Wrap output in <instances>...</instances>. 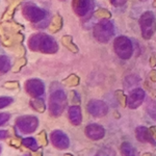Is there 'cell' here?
<instances>
[{
	"label": "cell",
	"instance_id": "8fae6325",
	"mask_svg": "<svg viewBox=\"0 0 156 156\" xmlns=\"http://www.w3.org/2000/svg\"><path fill=\"white\" fill-rule=\"evenodd\" d=\"M50 138H51V142L55 147L58 148L60 150L67 149L69 147V137L67 136L62 131H59V130H55L51 133L50 135Z\"/></svg>",
	"mask_w": 156,
	"mask_h": 156
},
{
	"label": "cell",
	"instance_id": "30bf717a",
	"mask_svg": "<svg viewBox=\"0 0 156 156\" xmlns=\"http://www.w3.org/2000/svg\"><path fill=\"white\" fill-rule=\"evenodd\" d=\"M145 99V92L142 89H134L127 97V105L129 108L134 109L143 103Z\"/></svg>",
	"mask_w": 156,
	"mask_h": 156
},
{
	"label": "cell",
	"instance_id": "9a60e30c",
	"mask_svg": "<svg viewBox=\"0 0 156 156\" xmlns=\"http://www.w3.org/2000/svg\"><path fill=\"white\" fill-rule=\"evenodd\" d=\"M69 119L73 125H79L81 123V110L77 105L71 106L69 108Z\"/></svg>",
	"mask_w": 156,
	"mask_h": 156
},
{
	"label": "cell",
	"instance_id": "ffe728a7",
	"mask_svg": "<svg viewBox=\"0 0 156 156\" xmlns=\"http://www.w3.org/2000/svg\"><path fill=\"white\" fill-rule=\"evenodd\" d=\"M127 1L128 0H110L112 4L115 6H122V5H124Z\"/></svg>",
	"mask_w": 156,
	"mask_h": 156
},
{
	"label": "cell",
	"instance_id": "ac0fdd59",
	"mask_svg": "<svg viewBox=\"0 0 156 156\" xmlns=\"http://www.w3.org/2000/svg\"><path fill=\"white\" fill-rule=\"evenodd\" d=\"M0 69H1V73H6L11 69V60L9 57L2 55L1 58H0Z\"/></svg>",
	"mask_w": 156,
	"mask_h": 156
},
{
	"label": "cell",
	"instance_id": "4fadbf2b",
	"mask_svg": "<svg viewBox=\"0 0 156 156\" xmlns=\"http://www.w3.org/2000/svg\"><path fill=\"white\" fill-rule=\"evenodd\" d=\"M135 133H136V138L140 142L142 143H150L151 145H156L155 144V140L154 138H153L152 135L150 134L149 130L147 129L146 127H137L136 131H135Z\"/></svg>",
	"mask_w": 156,
	"mask_h": 156
},
{
	"label": "cell",
	"instance_id": "44dd1931",
	"mask_svg": "<svg viewBox=\"0 0 156 156\" xmlns=\"http://www.w3.org/2000/svg\"><path fill=\"white\" fill-rule=\"evenodd\" d=\"M0 118H1V120H0V124H1V126H3L4 123H6L7 120L9 119V114H1Z\"/></svg>",
	"mask_w": 156,
	"mask_h": 156
},
{
	"label": "cell",
	"instance_id": "e0dca14e",
	"mask_svg": "<svg viewBox=\"0 0 156 156\" xmlns=\"http://www.w3.org/2000/svg\"><path fill=\"white\" fill-rule=\"evenodd\" d=\"M22 144H23L25 147L28 148V149L32 150V151H37L39 149V145H37V140L32 137H26L22 140Z\"/></svg>",
	"mask_w": 156,
	"mask_h": 156
},
{
	"label": "cell",
	"instance_id": "6da1fadb",
	"mask_svg": "<svg viewBox=\"0 0 156 156\" xmlns=\"http://www.w3.org/2000/svg\"><path fill=\"white\" fill-rule=\"evenodd\" d=\"M29 48L34 51H39L42 53H54L58 47L53 37L45 34H34L28 41Z\"/></svg>",
	"mask_w": 156,
	"mask_h": 156
},
{
	"label": "cell",
	"instance_id": "8992f818",
	"mask_svg": "<svg viewBox=\"0 0 156 156\" xmlns=\"http://www.w3.org/2000/svg\"><path fill=\"white\" fill-rule=\"evenodd\" d=\"M23 15L28 21L37 23L42 21L46 17V11L43 9H40L39 6L34 5V3H26L23 6Z\"/></svg>",
	"mask_w": 156,
	"mask_h": 156
},
{
	"label": "cell",
	"instance_id": "3957f363",
	"mask_svg": "<svg viewBox=\"0 0 156 156\" xmlns=\"http://www.w3.org/2000/svg\"><path fill=\"white\" fill-rule=\"evenodd\" d=\"M67 105V97L64 90H57L53 92L49 100V110L52 115H59L62 114Z\"/></svg>",
	"mask_w": 156,
	"mask_h": 156
},
{
	"label": "cell",
	"instance_id": "2e32d148",
	"mask_svg": "<svg viewBox=\"0 0 156 156\" xmlns=\"http://www.w3.org/2000/svg\"><path fill=\"white\" fill-rule=\"evenodd\" d=\"M121 151L124 155H128V156H133L136 154V151H135L134 147L130 144V143H123L122 146H121Z\"/></svg>",
	"mask_w": 156,
	"mask_h": 156
},
{
	"label": "cell",
	"instance_id": "5b68a950",
	"mask_svg": "<svg viewBox=\"0 0 156 156\" xmlns=\"http://www.w3.org/2000/svg\"><path fill=\"white\" fill-rule=\"evenodd\" d=\"M140 25L142 29V34L145 39H150L155 31V16L153 12H146L140 19Z\"/></svg>",
	"mask_w": 156,
	"mask_h": 156
},
{
	"label": "cell",
	"instance_id": "7a4b0ae2",
	"mask_svg": "<svg viewBox=\"0 0 156 156\" xmlns=\"http://www.w3.org/2000/svg\"><path fill=\"white\" fill-rule=\"evenodd\" d=\"M95 39L100 43H107L115 34L114 24L109 20H101L94 26L93 30Z\"/></svg>",
	"mask_w": 156,
	"mask_h": 156
},
{
	"label": "cell",
	"instance_id": "ba28073f",
	"mask_svg": "<svg viewBox=\"0 0 156 156\" xmlns=\"http://www.w3.org/2000/svg\"><path fill=\"white\" fill-rule=\"evenodd\" d=\"M87 112L93 117H104L108 112V106L106 103H104L101 100H92L87 104Z\"/></svg>",
	"mask_w": 156,
	"mask_h": 156
},
{
	"label": "cell",
	"instance_id": "7c38bea8",
	"mask_svg": "<svg viewBox=\"0 0 156 156\" xmlns=\"http://www.w3.org/2000/svg\"><path fill=\"white\" fill-rule=\"evenodd\" d=\"M85 134L90 140H101L102 137H104L105 130L102 126H100L98 124H90L85 128Z\"/></svg>",
	"mask_w": 156,
	"mask_h": 156
},
{
	"label": "cell",
	"instance_id": "9c48e42d",
	"mask_svg": "<svg viewBox=\"0 0 156 156\" xmlns=\"http://www.w3.org/2000/svg\"><path fill=\"white\" fill-rule=\"evenodd\" d=\"M25 89L26 92L32 97H41L45 92L44 83L39 79H30L25 84Z\"/></svg>",
	"mask_w": 156,
	"mask_h": 156
},
{
	"label": "cell",
	"instance_id": "52a82bcc",
	"mask_svg": "<svg viewBox=\"0 0 156 156\" xmlns=\"http://www.w3.org/2000/svg\"><path fill=\"white\" fill-rule=\"evenodd\" d=\"M37 124H39L37 119L36 117H31V115L19 118L16 122V126L18 130L24 134H29V133L34 132L37 129Z\"/></svg>",
	"mask_w": 156,
	"mask_h": 156
},
{
	"label": "cell",
	"instance_id": "277c9868",
	"mask_svg": "<svg viewBox=\"0 0 156 156\" xmlns=\"http://www.w3.org/2000/svg\"><path fill=\"white\" fill-rule=\"evenodd\" d=\"M114 49L118 56L122 59H129L132 56L133 47L128 37H118L114 42Z\"/></svg>",
	"mask_w": 156,
	"mask_h": 156
},
{
	"label": "cell",
	"instance_id": "d6986e66",
	"mask_svg": "<svg viewBox=\"0 0 156 156\" xmlns=\"http://www.w3.org/2000/svg\"><path fill=\"white\" fill-rule=\"evenodd\" d=\"M12 102V99L9 97H1L0 99V107L1 108H4L7 105H9Z\"/></svg>",
	"mask_w": 156,
	"mask_h": 156
},
{
	"label": "cell",
	"instance_id": "5bb4252c",
	"mask_svg": "<svg viewBox=\"0 0 156 156\" xmlns=\"http://www.w3.org/2000/svg\"><path fill=\"white\" fill-rule=\"evenodd\" d=\"M74 9H75V12H76V14L78 16L83 17L90 12V0H77V1L75 2Z\"/></svg>",
	"mask_w": 156,
	"mask_h": 156
}]
</instances>
